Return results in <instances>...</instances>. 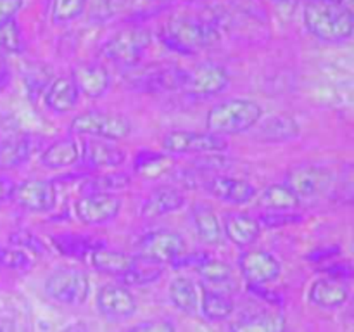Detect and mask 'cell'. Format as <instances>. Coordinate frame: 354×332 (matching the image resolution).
I'll use <instances>...</instances> for the list:
<instances>
[{"instance_id":"obj_1","label":"cell","mask_w":354,"mask_h":332,"mask_svg":"<svg viewBox=\"0 0 354 332\" xmlns=\"http://www.w3.org/2000/svg\"><path fill=\"white\" fill-rule=\"evenodd\" d=\"M303 17L308 31L322 42L339 44L354 33V21L332 0H310Z\"/></svg>"},{"instance_id":"obj_2","label":"cell","mask_w":354,"mask_h":332,"mask_svg":"<svg viewBox=\"0 0 354 332\" xmlns=\"http://www.w3.org/2000/svg\"><path fill=\"white\" fill-rule=\"evenodd\" d=\"M220 40L213 24L197 17H173L161 28V42L173 52L196 54Z\"/></svg>"},{"instance_id":"obj_3","label":"cell","mask_w":354,"mask_h":332,"mask_svg":"<svg viewBox=\"0 0 354 332\" xmlns=\"http://www.w3.org/2000/svg\"><path fill=\"white\" fill-rule=\"evenodd\" d=\"M263 107L251 99H227L211 106L206 128L214 135H235L248 131L261 120Z\"/></svg>"},{"instance_id":"obj_4","label":"cell","mask_w":354,"mask_h":332,"mask_svg":"<svg viewBox=\"0 0 354 332\" xmlns=\"http://www.w3.org/2000/svg\"><path fill=\"white\" fill-rule=\"evenodd\" d=\"M69 130L76 135L102 138V140H121L131 133V123L127 116L106 111H86L73 118Z\"/></svg>"},{"instance_id":"obj_5","label":"cell","mask_w":354,"mask_h":332,"mask_svg":"<svg viewBox=\"0 0 354 332\" xmlns=\"http://www.w3.org/2000/svg\"><path fill=\"white\" fill-rule=\"evenodd\" d=\"M187 69L178 66L166 64H151L145 68L131 69L124 80L131 89L138 92H171V90H182L185 85Z\"/></svg>"},{"instance_id":"obj_6","label":"cell","mask_w":354,"mask_h":332,"mask_svg":"<svg viewBox=\"0 0 354 332\" xmlns=\"http://www.w3.org/2000/svg\"><path fill=\"white\" fill-rule=\"evenodd\" d=\"M45 293L66 306H80L88 299L90 280L78 268H57L45 279Z\"/></svg>"},{"instance_id":"obj_7","label":"cell","mask_w":354,"mask_h":332,"mask_svg":"<svg viewBox=\"0 0 354 332\" xmlns=\"http://www.w3.org/2000/svg\"><path fill=\"white\" fill-rule=\"evenodd\" d=\"M151 33L144 28H127L118 31L104 44L102 55L116 64L133 66L151 45Z\"/></svg>"},{"instance_id":"obj_8","label":"cell","mask_w":354,"mask_h":332,"mask_svg":"<svg viewBox=\"0 0 354 332\" xmlns=\"http://www.w3.org/2000/svg\"><path fill=\"white\" fill-rule=\"evenodd\" d=\"M162 149L169 154H220L228 149V142L214 133L175 130L162 137Z\"/></svg>"},{"instance_id":"obj_9","label":"cell","mask_w":354,"mask_h":332,"mask_svg":"<svg viewBox=\"0 0 354 332\" xmlns=\"http://www.w3.org/2000/svg\"><path fill=\"white\" fill-rule=\"evenodd\" d=\"M121 199L114 194H83L75 203V214L82 223L92 225H106L116 220L121 213Z\"/></svg>"},{"instance_id":"obj_10","label":"cell","mask_w":354,"mask_h":332,"mask_svg":"<svg viewBox=\"0 0 354 332\" xmlns=\"http://www.w3.org/2000/svg\"><path fill=\"white\" fill-rule=\"evenodd\" d=\"M135 248H137V256L162 265V263H171L176 256L185 251V241L178 232L162 228L145 234Z\"/></svg>"},{"instance_id":"obj_11","label":"cell","mask_w":354,"mask_h":332,"mask_svg":"<svg viewBox=\"0 0 354 332\" xmlns=\"http://www.w3.org/2000/svg\"><path fill=\"white\" fill-rule=\"evenodd\" d=\"M230 76L228 71L214 62H204L187 71L183 92L194 97H209L223 92L227 89Z\"/></svg>"},{"instance_id":"obj_12","label":"cell","mask_w":354,"mask_h":332,"mask_svg":"<svg viewBox=\"0 0 354 332\" xmlns=\"http://www.w3.org/2000/svg\"><path fill=\"white\" fill-rule=\"evenodd\" d=\"M239 268L248 284H254V286H265V284L273 282L279 279L280 272H282L279 259L272 252L261 251V249L242 252L239 256Z\"/></svg>"},{"instance_id":"obj_13","label":"cell","mask_w":354,"mask_h":332,"mask_svg":"<svg viewBox=\"0 0 354 332\" xmlns=\"http://www.w3.org/2000/svg\"><path fill=\"white\" fill-rule=\"evenodd\" d=\"M12 199L17 206L31 213H47L55 208L57 192L47 180H24L16 185Z\"/></svg>"},{"instance_id":"obj_14","label":"cell","mask_w":354,"mask_h":332,"mask_svg":"<svg viewBox=\"0 0 354 332\" xmlns=\"http://www.w3.org/2000/svg\"><path fill=\"white\" fill-rule=\"evenodd\" d=\"M286 183L299 199H311L330 189L332 175L322 166H297L287 173Z\"/></svg>"},{"instance_id":"obj_15","label":"cell","mask_w":354,"mask_h":332,"mask_svg":"<svg viewBox=\"0 0 354 332\" xmlns=\"http://www.w3.org/2000/svg\"><path fill=\"white\" fill-rule=\"evenodd\" d=\"M97 310L109 320H124L137 311V299L124 286L106 284L97 290Z\"/></svg>"},{"instance_id":"obj_16","label":"cell","mask_w":354,"mask_h":332,"mask_svg":"<svg viewBox=\"0 0 354 332\" xmlns=\"http://www.w3.org/2000/svg\"><path fill=\"white\" fill-rule=\"evenodd\" d=\"M82 159L86 168H116L124 163L127 152H124V149L114 145L111 140L93 138V140H86L82 145Z\"/></svg>"},{"instance_id":"obj_17","label":"cell","mask_w":354,"mask_h":332,"mask_svg":"<svg viewBox=\"0 0 354 332\" xmlns=\"http://www.w3.org/2000/svg\"><path fill=\"white\" fill-rule=\"evenodd\" d=\"M71 80L75 82L78 92L90 99L102 97L111 85L109 73L95 62H83V64L76 66L73 69Z\"/></svg>"},{"instance_id":"obj_18","label":"cell","mask_w":354,"mask_h":332,"mask_svg":"<svg viewBox=\"0 0 354 332\" xmlns=\"http://www.w3.org/2000/svg\"><path fill=\"white\" fill-rule=\"evenodd\" d=\"M308 297L315 306L334 310L348 301L349 289L344 280L334 279V277H320L311 284Z\"/></svg>"},{"instance_id":"obj_19","label":"cell","mask_w":354,"mask_h":332,"mask_svg":"<svg viewBox=\"0 0 354 332\" xmlns=\"http://www.w3.org/2000/svg\"><path fill=\"white\" fill-rule=\"evenodd\" d=\"M185 203V196L178 189H175V187H161L144 201L140 208V216L145 218V220L166 216V214L182 210Z\"/></svg>"},{"instance_id":"obj_20","label":"cell","mask_w":354,"mask_h":332,"mask_svg":"<svg viewBox=\"0 0 354 332\" xmlns=\"http://www.w3.org/2000/svg\"><path fill=\"white\" fill-rule=\"evenodd\" d=\"M207 190L216 199L230 204H245L256 197V189L251 182L235 176H214L207 183Z\"/></svg>"},{"instance_id":"obj_21","label":"cell","mask_w":354,"mask_h":332,"mask_svg":"<svg viewBox=\"0 0 354 332\" xmlns=\"http://www.w3.org/2000/svg\"><path fill=\"white\" fill-rule=\"evenodd\" d=\"M223 232L228 241L239 248H249L261 234V225L256 218L244 213H228L223 221Z\"/></svg>"},{"instance_id":"obj_22","label":"cell","mask_w":354,"mask_h":332,"mask_svg":"<svg viewBox=\"0 0 354 332\" xmlns=\"http://www.w3.org/2000/svg\"><path fill=\"white\" fill-rule=\"evenodd\" d=\"M82 158V145L76 138L64 137L52 142L44 152H41V165L50 169L68 168L78 163Z\"/></svg>"},{"instance_id":"obj_23","label":"cell","mask_w":354,"mask_h":332,"mask_svg":"<svg viewBox=\"0 0 354 332\" xmlns=\"http://www.w3.org/2000/svg\"><path fill=\"white\" fill-rule=\"evenodd\" d=\"M80 92L76 89L75 82L71 78H61L52 80L50 85L47 86V92H45V104L50 111L57 114H64L68 111L75 109L76 104H78Z\"/></svg>"},{"instance_id":"obj_24","label":"cell","mask_w":354,"mask_h":332,"mask_svg":"<svg viewBox=\"0 0 354 332\" xmlns=\"http://www.w3.org/2000/svg\"><path fill=\"white\" fill-rule=\"evenodd\" d=\"M192 220L201 241L209 246H218L223 241V227L209 204L197 203L192 208Z\"/></svg>"},{"instance_id":"obj_25","label":"cell","mask_w":354,"mask_h":332,"mask_svg":"<svg viewBox=\"0 0 354 332\" xmlns=\"http://www.w3.org/2000/svg\"><path fill=\"white\" fill-rule=\"evenodd\" d=\"M286 318L275 311L244 315L230 324V332H286Z\"/></svg>"},{"instance_id":"obj_26","label":"cell","mask_w":354,"mask_h":332,"mask_svg":"<svg viewBox=\"0 0 354 332\" xmlns=\"http://www.w3.org/2000/svg\"><path fill=\"white\" fill-rule=\"evenodd\" d=\"M133 256L127 252L114 251V249L100 248L90 255V265L100 273L113 277H123L133 265Z\"/></svg>"},{"instance_id":"obj_27","label":"cell","mask_w":354,"mask_h":332,"mask_svg":"<svg viewBox=\"0 0 354 332\" xmlns=\"http://www.w3.org/2000/svg\"><path fill=\"white\" fill-rule=\"evenodd\" d=\"M52 244L59 252L75 258L92 255L97 249L104 248V242L86 234H57L52 237Z\"/></svg>"},{"instance_id":"obj_28","label":"cell","mask_w":354,"mask_h":332,"mask_svg":"<svg viewBox=\"0 0 354 332\" xmlns=\"http://www.w3.org/2000/svg\"><path fill=\"white\" fill-rule=\"evenodd\" d=\"M299 124L290 116H273L261 124L258 131L263 142H287L294 140L299 135Z\"/></svg>"},{"instance_id":"obj_29","label":"cell","mask_w":354,"mask_h":332,"mask_svg":"<svg viewBox=\"0 0 354 332\" xmlns=\"http://www.w3.org/2000/svg\"><path fill=\"white\" fill-rule=\"evenodd\" d=\"M301 199L287 183H273L261 192L259 204L268 211H292Z\"/></svg>"},{"instance_id":"obj_30","label":"cell","mask_w":354,"mask_h":332,"mask_svg":"<svg viewBox=\"0 0 354 332\" xmlns=\"http://www.w3.org/2000/svg\"><path fill=\"white\" fill-rule=\"evenodd\" d=\"M169 299L178 310L194 313L199 308V293L194 280L189 277H176L169 284Z\"/></svg>"},{"instance_id":"obj_31","label":"cell","mask_w":354,"mask_h":332,"mask_svg":"<svg viewBox=\"0 0 354 332\" xmlns=\"http://www.w3.org/2000/svg\"><path fill=\"white\" fill-rule=\"evenodd\" d=\"M201 308H203L204 317H207L209 320H225L234 313V301L221 290L204 287Z\"/></svg>"},{"instance_id":"obj_32","label":"cell","mask_w":354,"mask_h":332,"mask_svg":"<svg viewBox=\"0 0 354 332\" xmlns=\"http://www.w3.org/2000/svg\"><path fill=\"white\" fill-rule=\"evenodd\" d=\"M133 258L131 268L121 277L124 284H128V286H145V284H152L159 280V277L162 275L161 263L140 258V256H133Z\"/></svg>"},{"instance_id":"obj_33","label":"cell","mask_w":354,"mask_h":332,"mask_svg":"<svg viewBox=\"0 0 354 332\" xmlns=\"http://www.w3.org/2000/svg\"><path fill=\"white\" fill-rule=\"evenodd\" d=\"M31 154L30 140L24 137H9L0 144V168H16L28 161Z\"/></svg>"},{"instance_id":"obj_34","label":"cell","mask_w":354,"mask_h":332,"mask_svg":"<svg viewBox=\"0 0 354 332\" xmlns=\"http://www.w3.org/2000/svg\"><path fill=\"white\" fill-rule=\"evenodd\" d=\"M171 168V158L156 151H140L133 159V169L142 176H159Z\"/></svg>"},{"instance_id":"obj_35","label":"cell","mask_w":354,"mask_h":332,"mask_svg":"<svg viewBox=\"0 0 354 332\" xmlns=\"http://www.w3.org/2000/svg\"><path fill=\"white\" fill-rule=\"evenodd\" d=\"M131 180L127 173H102V175L92 176V178L86 180L82 189L85 194H113L128 189Z\"/></svg>"},{"instance_id":"obj_36","label":"cell","mask_w":354,"mask_h":332,"mask_svg":"<svg viewBox=\"0 0 354 332\" xmlns=\"http://www.w3.org/2000/svg\"><path fill=\"white\" fill-rule=\"evenodd\" d=\"M33 266V259H31L30 252L23 251V249L16 248H2L0 246V268L7 270V272H30Z\"/></svg>"},{"instance_id":"obj_37","label":"cell","mask_w":354,"mask_h":332,"mask_svg":"<svg viewBox=\"0 0 354 332\" xmlns=\"http://www.w3.org/2000/svg\"><path fill=\"white\" fill-rule=\"evenodd\" d=\"M197 272L201 273L204 280L211 284H225L228 280H232L234 272H232V266L228 263L221 261V259H211L207 258L203 265L197 268Z\"/></svg>"},{"instance_id":"obj_38","label":"cell","mask_w":354,"mask_h":332,"mask_svg":"<svg viewBox=\"0 0 354 332\" xmlns=\"http://www.w3.org/2000/svg\"><path fill=\"white\" fill-rule=\"evenodd\" d=\"M23 35H21V30L16 21L9 19L3 24H0V50L10 52V54H19V52H23Z\"/></svg>"},{"instance_id":"obj_39","label":"cell","mask_w":354,"mask_h":332,"mask_svg":"<svg viewBox=\"0 0 354 332\" xmlns=\"http://www.w3.org/2000/svg\"><path fill=\"white\" fill-rule=\"evenodd\" d=\"M86 0H52V19L55 23H69L83 14Z\"/></svg>"},{"instance_id":"obj_40","label":"cell","mask_w":354,"mask_h":332,"mask_svg":"<svg viewBox=\"0 0 354 332\" xmlns=\"http://www.w3.org/2000/svg\"><path fill=\"white\" fill-rule=\"evenodd\" d=\"M10 244L16 246V248L23 249V251H31L35 252V255H45L47 252V246L44 244V241H41L38 235L31 234L30 230H17V232H12L9 237Z\"/></svg>"},{"instance_id":"obj_41","label":"cell","mask_w":354,"mask_h":332,"mask_svg":"<svg viewBox=\"0 0 354 332\" xmlns=\"http://www.w3.org/2000/svg\"><path fill=\"white\" fill-rule=\"evenodd\" d=\"M303 220L301 214L292 213V211H268V213L259 216V225H266V227H286V225L299 223Z\"/></svg>"},{"instance_id":"obj_42","label":"cell","mask_w":354,"mask_h":332,"mask_svg":"<svg viewBox=\"0 0 354 332\" xmlns=\"http://www.w3.org/2000/svg\"><path fill=\"white\" fill-rule=\"evenodd\" d=\"M127 332H176V327L166 318H156V320H145L135 324Z\"/></svg>"},{"instance_id":"obj_43","label":"cell","mask_w":354,"mask_h":332,"mask_svg":"<svg viewBox=\"0 0 354 332\" xmlns=\"http://www.w3.org/2000/svg\"><path fill=\"white\" fill-rule=\"evenodd\" d=\"M322 272L325 273L327 277H334V279L339 280H346V279H351L354 277V268L351 263L348 261H327L325 266L322 268Z\"/></svg>"},{"instance_id":"obj_44","label":"cell","mask_w":354,"mask_h":332,"mask_svg":"<svg viewBox=\"0 0 354 332\" xmlns=\"http://www.w3.org/2000/svg\"><path fill=\"white\" fill-rule=\"evenodd\" d=\"M207 258H209V256H207L206 252H192V255H187V252L183 251L182 255L176 256V258L173 259L171 266H175V268H187V266H196V268H199Z\"/></svg>"},{"instance_id":"obj_45","label":"cell","mask_w":354,"mask_h":332,"mask_svg":"<svg viewBox=\"0 0 354 332\" xmlns=\"http://www.w3.org/2000/svg\"><path fill=\"white\" fill-rule=\"evenodd\" d=\"M21 7H23V0H0V24L14 19Z\"/></svg>"},{"instance_id":"obj_46","label":"cell","mask_w":354,"mask_h":332,"mask_svg":"<svg viewBox=\"0 0 354 332\" xmlns=\"http://www.w3.org/2000/svg\"><path fill=\"white\" fill-rule=\"evenodd\" d=\"M339 252L341 251H339L337 246H332V248H320V249H315L308 258L315 263H327V261H332L335 256H339Z\"/></svg>"},{"instance_id":"obj_47","label":"cell","mask_w":354,"mask_h":332,"mask_svg":"<svg viewBox=\"0 0 354 332\" xmlns=\"http://www.w3.org/2000/svg\"><path fill=\"white\" fill-rule=\"evenodd\" d=\"M248 286H249V290H251L252 294H256L258 297H261V299H266L270 301V303H275V304L282 303V297L277 296L273 290L266 289L265 286H254V284H248Z\"/></svg>"},{"instance_id":"obj_48","label":"cell","mask_w":354,"mask_h":332,"mask_svg":"<svg viewBox=\"0 0 354 332\" xmlns=\"http://www.w3.org/2000/svg\"><path fill=\"white\" fill-rule=\"evenodd\" d=\"M14 190H16V183L7 176H0V204L12 199Z\"/></svg>"},{"instance_id":"obj_49","label":"cell","mask_w":354,"mask_h":332,"mask_svg":"<svg viewBox=\"0 0 354 332\" xmlns=\"http://www.w3.org/2000/svg\"><path fill=\"white\" fill-rule=\"evenodd\" d=\"M341 185H342V190H344L348 196H354V165L348 166V168L342 172Z\"/></svg>"},{"instance_id":"obj_50","label":"cell","mask_w":354,"mask_h":332,"mask_svg":"<svg viewBox=\"0 0 354 332\" xmlns=\"http://www.w3.org/2000/svg\"><path fill=\"white\" fill-rule=\"evenodd\" d=\"M9 78H10L9 62H7V57L3 55V52L0 50V89L7 85Z\"/></svg>"},{"instance_id":"obj_51","label":"cell","mask_w":354,"mask_h":332,"mask_svg":"<svg viewBox=\"0 0 354 332\" xmlns=\"http://www.w3.org/2000/svg\"><path fill=\"white\" fill-rule=\"evenodd\" d=\"M354 21V0H332Z\"/></svg>"},{"instance_id":"obj_52","label":"cell","mask_w":354,"mask_h":332,"mask_svg":"<svg viewBox=\"0 0 354 332\" xmlns=\"http://www.w3.org/2000/svg\"><path fill=\"white\" fill-rule=\"evenodd\" d=\"M0 332H14L12 331V324L7 320H0Z\"/></svg>"},{"instance_id":"obj_53","label":"cell","mask_w":354,"mask_h":332,"mask_svg":"<svg viewBox=\"0 0 354 332\" xmlns=\"http://www.w3.org/2000/svg\"><path fill=\"white\" fill-rule=\"evenodd\" d=\"M273 2H279V3H282V2H289V0H273Z\"/></svg>"},{"instance_id":"obj_54","label":"cell","mask_w":354,"mask_h":332,"mask_svg":"<svg viewBox=\"0 0 354 332\" xmlns=\"http://www.w3.org/2000/svg\"><path fill=\"white\" fill-rule=\"evenodd\" d=\"M152 2H166V0H152Z\"/></svg>"}]
</instances>
